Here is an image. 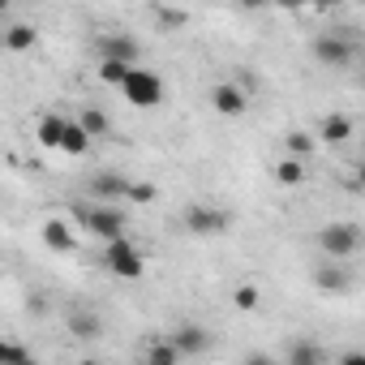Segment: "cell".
Wrapping results in <instances>:
<instances>
[{"instance_id":"52a82bcc","label":"cell","mask_w":365,"mask_h":365,"mask_svg":"<svg viewBox=\"0 0 365 365\" xmlns=\"http://www.w3.org/2000/svg\"><path fill=\"white\" fill-rule=\"evenodd\" d=\"M211 108H215L220 116L237 120V116H245V108H250V95H245L237 82H220V86L211 91Z\"/></svg>"},{"instance_id":"e0dca14e","label":"cell","mask_w":365,"mask_h":365,"mask_svg":"<svg viewBox=\"0 0 365 365\" xmlns=\"http://www.w3.org/2000/svg\"><path fill=\"white\" fill-rule=\"evenodd\" d=\"M69 335H73V339H99V314L73 309V314H69Z\"/></svg>"},{"instance_id":"3957f363","label":"cell","mask_w":365,"mask_h":365,"mask_svg":"<svg viewBox=\"0 0 365 365\" xmlns=\"http://www.w3.org/2000/svg\"><path fill=\"white\" fill-rule=\"evenodd\" d=\"M103 267H108L116 279H138V275L146 271V258H142V250H138L129 237H112L108 250H103Z\"/></svg>"},{"instance_id":"4fadbf2b","label":"cell","mask_w":365,"mask_h":365,"mask_svg":"<svg viewBox=\"0 0 365 365\" xmlns=\"http://www.w3.org/2000/svg\"><path fill=\"white\" fill-rule=\"evenodd\" d=\"M61 155H69V159H82L86 150H91V133L78 125V120H69L65 116V129H61V146H56Z\"/></svg>"},{"instance_id":"4316f807","label":"cell","mask_w":365,"mask_h":365,"mask_svg":"<svg viewBox=\"0 0 365 365\" xmlns=\"http://www.w3.org/2000/svg\"><path fill=\"white\" fill-rule=\"evenodd\" d=\"M0 361H31V348H22V344H5V339H0Z\"/></svg>"},{"instance_id":"5b68a950","label":"cell","mask_w":365,"mask_h":365,"mask_svg":"<svg viewBox=\"0 0 365 365\" xmlns=\"http://www.w3.org/2000/svg\"><path fill=\"white\" fill-rule=\"evenodd\" d=\"M352 56H356V43L348 39V35H331V31H322L318 39H314V61L318 65H331V69H344V65H352Z\"/></svg>"},{"instance_id":"277c9868","label":"cell","mask_w":365,"mask_h":365,"mask_svg":"<svg viewBox=\"0 0 365 365\" xmlns=\"http://www.w3.org/2000/svg\"><path fill=\"white\" fill-rule=\"evenodd\" d=\"M318 245H322L327 258H339V262H344V258H352V254L361 250V228L348 224V220H344V224H327V228L318 232Z\"/></svg>"},{"instance_id":"9a60e30c","label":"cell","mask_w":365,"mask_h":365,"mask_svg":"<svg viewBox=\"0 0 365 365\" xmlns=\"http://www.w3.org/2000/svg\"><path fill=\"white\" fill-rule=\"evenodd\" d=\"M0 43H5V52H31V48L39 43V31H35L31 22H14Z\"/></svg>"},{"instance_id":"30bf717a","label":"cell","mask_w":365,"mask_h":365,"mask_svg":"<svg viewBox=\"0 0 365 365\" xmlns=\"http://www.w3.org/2000/svg\"><path fill=\"white\" fill-rule=\"evenodd\" d=\"M95 56L99 61H138V39L133 35H103L99 43H95Z\"/></svg>"},{"instance_id":"7402d4cb","label":"cell","mask_w":365,"mask_h":365,"mask_svg":"<svg viewBox=\"0 0 365 365\" xmlns=\"http://www.w3.org/2000/svg\"><path fill=\"white\" fill-rule=\"evenodd\" d=\"M146 361H150V365H176V361H180V348H176L172 339H155V344L146 348Z\"/></svg>"},{"instance_id":"d4e9b609","label":"cell","mask_w":365,"mask_h":365,"mask_svg":"<svg viewBox=\"0 0 365 365\" xmlns=\"http://www.w3.org/2000/svg\"><path fill=\"white\" fill-rule=\"evenodd\" d=\"M309 150H314V138H309V133H301V129H292V133H288V155L309 159Z\"/></svg>"},{"instance_id":"5bb4252c","label":"cell","mask_w":365,"mask_h":365,"mask_svg":"<svg viewBox=\"0 0 365 365\" xmlns=\"http://www.w3.org/2000/svg\"><path fill=\"white\" fill-rule=\"evenodd\" d=\"M352 116H344V112H331V116H322L318 120V138L327 142V146H335V142H348L352 138Z\"/></svg>"},{"instance_id":"8992f818","label":"cell","mask_w":365,"mask_h":365,"mask_svg":"<svg viewBox=\"0 0 365 365\" xmlns=\"http://www.w3.org/2000/svg\"><path fill=\"white\" fill-rule=\"evenodd\" d=\"M228 224H232V215L220 207H207V202L185 207V232H194V237H220V232H228Z\"/></svg>"},{"instance_id":"44dd1931","label":"cell","mask_w":365,"mask_h":365,"mask_svg":"<svg viewBox=\"0 0 365 365\" xmlns=\"http://www.w3.org/2000/svg\"><path fill=\"white\" fill-rule=\"evenodd\" d=\"M78 125H82L91 138H103V133L112 129V120H108V112H103V108H86V112L78 116Z\"/></svg>"},{"instance_id":"9c48e42d","label":"cell","mask_w":365,"mask_h":365,"mask_svg":"<svg viewBox=\"0 0 365 365\" xmlns=\"http://www.w3.org/2000/svg\"><path fill=\"white\" fill-rule=\"evenodd\" d=\"M125 185H129V176H120V172H95L91 185H86V194L95 202H120L125 198Z\"/></svg>"},{"instance_id":"2e32d148","label":"cell","mask_w":365,"mask_h":365,"mask_svg":"<svg viewBox=\"0 0 365 365\" xmlns=\"http://www.w3.org/2000/svg\"><path fill=\"white\" fill-rule=\"evenodd\" d=\"M275 180L284 190H297V185H305V159H297V155H284L279 163H275Z\"/></svg>"},{"instance_id":"ac0fdd59","label":"cell","mask_w":365,"mask_h":365,"mask_svg":"<svg viewBox=\"0 0 365 365\" xmlns=\"http://www.w3.org/2000/svg\"><path fill=\"white\" fill-rule=\"evenodd\" d=\"M61 129H65V116H56V112H48V116L39 120V129H35V138H39V146H43V150H56V146H61Z\"/></svg>"},{"instance_id":"f546056e","label":"cell","mask_w":365,"mask_h":365,"mask_svg":"<svg viewBox=\"0 0 365 365\" xmlns=\"http://www.w3.org/2000/svg\"><path fill=\"white\" fill-rule=\"evenodd\" d=\"M275 5H279V9H288V14H297V9H305V5H309V0H275Z\"/></svg>"},{"instance_id":"8fae6325","label":"cell","mask_w":365,"mask_h":365,"mask_svg":"<svg viewBox=\"0 0 365 365\" xmlns=\"http://www.w3.org/2000/svg\"><path fill=\"white\" fill-rule=\"evenodd\" d=\"M314 284H318L322 292L339 297V292H348V288H352V275H348V267H344L339 258H331V262H322V267L314 271Z\"/></svg>"},{"instance_id":"7c38bea8","label":"cell","mask_w":365,"mask_h":365,"mask_svg":"<svg viewBox=\"0 0 365 365\" xmlns=\"http://www.w3.org/2000/svg\"><path fill=\"white\" fill-rule=\"evenodd\" d=\"M172 344L180 348V356H198V352H207L211 348V335H207V327H198V322H190V327H180V331H172Z\"/></svg>"},{"instance_id":"cb8c5ba5","label":"cell","mask_w":365,"mask_h":365,"mask_svg":"<svg viewBox=\"0 0 365 365\" xmlns=\"http://www.w3.org/2000/svg\"><path fill=\"white\" fill-rule=\"evenodd\" d=\"M125 69H129V61H99V82H108V86H120Z\"/></svg>"},{"instance_id":"7a4b0ae2","label":"cell","mask_w":365,"mask_h":365,"mask_svg":"<svg viewBox=\"0 0 365 365\" xmlns=\"http://www.w3.org/2000/svg\"><path fill=\"white\" fill-rule=\"evenodd\" d=\"M163 78L159 73H150V69H138V65H129L125 69V78H120V95H125V103H133V108H159L163 103Z\"/></svg>"},{"instance_id":"1f68e13d","label":"cell","mask_w":365,"mask_h":365,"mask_svg":"<svg viewBox=\"0 0 365 365\" xmlns=\"http://www.w3.org/2000/svg\"><path fill=\"white\" fill-rule=\"evenodd\" d=\"M9 5H14V0H0V18H5V14H9Z\"/></svg>"},{"instance_id":"4dcf8cb0","label":"cell","mask_w":365,"mask_h":365,"mask_svg":"<svg viewBox=\"0 0 365 365\" xmlns=\"http://www.w3.org/2000/svg\"><path fill=\"white\" fill-rule=\"evenodd\" d=\"M237 5H245V9H262L267 0H237Z\"/></svg>"},{"instance_id":"ba28073f","label":"cell","mask_w":365,"mask_h":365,"mask_svg":"<svg viewBox=\"0 0 365 365\" xmlns=\"http://www.w3.org/2000/svg\"><path fill=\"white\" fill-rule=\"evenodd\" d=\"M39 237H43V245H48L52 254H73V250H78V237H73V228H69V220H61V215H52V220H43V228H39Z\"/></svg>"},{"instance_id":"603a6c76","label":"cell","mask_w":365,"mask_h":365,"mask_svg":"<svg viewBox=\"0 0 365 365\" xmlns=\"http://www.w3.org/2000/svg\"><path fill=\"white\" fill-rule=\"evenodd\" d=\"M288 361H292V365H322V348H314V344H292V348H288Z\"/></svg>"},{"instance_id":"484cf974","label":"cell","mask_w":365,"mask_h":365,"mask_svg":"<svg viewBox=\"0 0 365 365\" xmlns=\"http://www.w3.org/2000/svg\"><path fill=\"white\" fill-rule=\"evenodd\" d=\"M155 22H159L163 31H180V26H185V9H159Z\"/></svg>"},{"instance_id":"ffe728a7","label":"cell","mask_w":365,"mask_h":365,"mask_svg":"<svg viewBox=\"0 0 365 365\" xmlns=\"http://www.w3.org/2000/svg\"><path fill=\"white\" fill-rule=\"evenodd\" d=\"M159 198V185H150V180H129L125 185V202H133V207H150Z\"/></svg>"},{"instance_id":"d6986e66","label":"cell","mask_w":365,"mask_h":365,"mask_svg":"<svg viewBox=\"0 0 365 365\" xmlns=\"http://www.w3.org/2000/svg\"><path fill=\"white\" fill-rule=\"evenodd\" d=\"M232 305H237L241 314H254V309L262 305V288H258V284H237V288H232Z\"/></svg>"},{"instance_id":"6da1fadb","label":"cell","mask_w":365,"mask_h":365,"mask_svg":"<svg viewBox=\"0 0 365 365\" xmlns=\"http://www.w3.org/2000/svg\"><path fill=\"white\" fill-rule=\"evenodd\" d=\"M73 220H78L91 237H99V241L125 237V211H120L116 202H82V207L73 211Z\"/></svg>"},{"instance_id":"83f0119b","label":"cell","mask_w":365,"mask_h":365,"mask_svg":"<svg viewBox=\"0 0 365 365\" xmlns=\"http://www.w3.org/2000/svg\"><path fill=\"white\" fill-rule=\"evenodd\" d=\"M26 309H31L35 318H43V314H48V297H43V292H35V297L26 301Z\"/></svg>"},{"instance_id":"f1b7e54d","label":"cell","mask_w":365,"mask_h":365,"mask_svg":"<svg viewBox=\"0 0 365 365\" xmlns=\"http://www.w3.org/2000/svg\"><path fill=\"white\" fill-rule=\"evenodd\" d=\"M309 5H314V9H318V14H335V9H339V5H344V0H309Z\"/></svg>"},{"instance_id":"d6a6232c","label":"cell","mask_w":365,"mask_h":365,"mask_svg":"<svg viewBox=\"0 0 365 365\" xmlns=\"http://www.w3.org/2000/svg\"><path fill=\"white\" fill-rule=\"evenodd\" d=\"M352 5H361V0H352Z\"/></svg>"}]
</instances>
